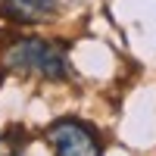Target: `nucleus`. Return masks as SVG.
<instances>
[{
	"label": "nucleus",
	"instance_id": "1",
	"mask_svg": "<svg viewBox=\"0 0 156 156\" xmlns=\"http://www.w3.org/2000/svg\"><path fill=\"white\" fill-rule=\"evenodd\" d=\"M3 69L19 75H37L47 81H66L72 75L66 47L47 37H16L3 50Z\"/></svg>",
	"mask_w": 156,
	"mask_h": 156
},
{
	"label": "nucleus",
	"instance_id": "2",
	"mask_svg": "<svg viewBox=\"0 0 156 156\" xmlns=\"http://www.w3.org/2000/svg\"><path fill=\"white\" fill-rule=\"evenodd\" d=\"M47 144L56 156H103V140L94 125L81 119H56L47 128Z\"/></svg>",
	"mask_w": 156,
	"mask_h": 156
},
{
	"label": "nucleus",
	"instance_id": "3",
	"mask_svg": "<svg viewBox=\"0 0 156 156\" xmlns=\"http://www.w3.org/2000/svg\"><path fill=\"white\" fill-rule=\"evenodd\" d=\"M0 16L19 25H37L56 16L53 0H0Z\"/></svg>",
	"mask_w": 156,
	"mask_h": 156
},
{
	"label": "nucleus",
	"instance_id": "4",
	"mask_svg": "<svg viewBox=\"0 0 156 156\" xmlns=\"http://www.w3.org/2000/svg\"><path fill=\"white\" fill-rule=\"evenodd\" d=\"M25 144H28V134L22 128H6L0 134V156H22Z\"/></svg>",
	"mask_w": 156,
	"mask_h": 156
}]
</instances>
